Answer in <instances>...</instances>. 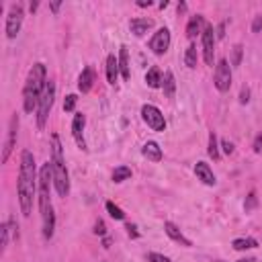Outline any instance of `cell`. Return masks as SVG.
Here are the masks:
<instances>
[{"instance_id":"5bb4252c","label":"cell","mask_w":262,"mask_h":262,"mask_svg":"<svg viewBox=\"0 0 262 262\" xmlns=\"http://www.w3.org/2000/svg\"><path fill=\"white\" fill-rule=\"evenodd\" d=\"M203 31H205V18H203V14L190 16L188 18V25H186V37L188 39H194L199 33L203 35Z\"/></svg>"},{"instance_id":"9a60e30c","label":"cell","mask_w":262,"mask_h":262,"mask_svg":"<svg viewBox=\"0 0 262 262\" xmlns=\"http://www.w3.org/2000/svg\"><path fill=\"white\" fill-rule=\"evenodd\" d=\"M151 27H154L151 18H131V23H129V29L135 37H143Z\"/></svg>"},{"instance_id":"ab89813d","label":"cell","mask_w":262,"mask_h":262,"mask_svg":"<svg viewBox=\"0 0 262 262\" xmlns=\"http://www.w3.org/2000/svg\"><path fill=\"white\" fill-rule=\"evenodd\" d=\"M29 8H31V12H35V10L39 8V2H31V4H29Z\"/></svg>"},{"instance_id":"74e56055","label":"cell","mask_w":262,"mask_h":262,"mask_svg":"<svg viewBox=\"0 0 262 262\" xmlns=\"http://www.w3.org/2000/svg\"><path fill=\"white\" fill-rule=\"evenodd\" d=\"M137 6H139V8H147V6H151V0H139Z\"/></svg>"},{"instance_id":"8992f818","label":"cell","mask_w":262,"mask_h":262,"mask_svg":"<svg viewBox=\"0 0 262 262\" xmlns=\"http://www.w3.org/2000/svg\"><path fill=\"white\" fill-rule=\"evenodd\" d=\"M141 119L154 131H164L166 129V119H164L162 111L158 106H154V104H143L141 106Z\"/></svg>"},{"instance_id":"3957f363","label":"cell","mask_w":262,"mask_h":262,"mask_svg":"<svg viewBox=\"0 0 262 262\" xmlns=\"http://www.w3.org/2000/svg\"><path fill=\"white\" fill-rule=\"evenodd\" d=\"M49 162H51L55 192L59 196H68L70 194V176H68L66 160H63V149H61V141H59L57 133L51 135V160Z\"/></svg>"},{"instance_id":"836d02e7","label":"cell","mask_w":262,"mask_h":262,"mask_svg":"<svg viewBox=\"0 0 262 262\" xmlns=\"http://www.w3.org/2000/svg\"><path fill=\"white\" fill-rule=\"evenodd\" d=\"M94 233H96V235H104V233H106V227H104V221H102V219H96V223H94Z\"/></svg>"},{"instance_id":"d6a6232c","label":"cell","mask_w":262,"mask_h":262,"mask_svg":"<svg viewBox=\"0 0 262 262\" xmlns=\"http://www.w3.org/2000/svg\"><path fill=\"white\" fill-rule=\"evenodd\" d=\"M262 31V14H256L252 20V33H260Z\"/></svg>"},{"instance_id":"603a6c76","label":"cell","mask_w":262,"mask_h":262,"mask_svg":"<svg viewBox=\"0 0 262 262\" xmlns=\"http://www.w3.org/2000/svg\"><path fill=\"white\" fill-rule=\"evenodd\" d=\"M113 182H123V180H129L131 178V168L129 166H117L111 174Z\"/></svg>"},{"instance_id":"7402d4cb","label":"cell","mask_w":262,"mask_h":262,"mask_svg":"<svg viewBox=\"0 0 262 262\" xmlns=\"http://www.w3.org/2000/svg\"><path fill=\"white\" fill-rule=\"evenodd\" d=\"M231 246H233V250L244 252V250H252V248H256L258 242H256L254 237H237V239L231 242Z\"/></svg>"},{"instance_id":"ac0fdd59","label":"cell","mask_w":262,"mask_h":262,"mask_svg":"<svg viewBox=\"0 0 262 262\" xmlns=\"http://www.w3.org/2000/svg\"><path fill=\"white\" fill-rule=\"evenodd\" d=\"M119 70H121V76L123 80H129L131 78V68H129V51L125 45L119 47Z\"/></svg>"},{"instance_id":"1f68e13d","label":"cell","mask_w":262,"mask_h":262,"mask_svg":"<svg viewBox=\"0 0 262 262\" xmlns=\"http://www.w3.org/2000/svg\"><path fill=\"white\" fill-rule=\"evenodd\" d=\"M239 102L242 104H248L250 102V88L248 86H242V90H239Z\"/></svg>"},{"instance_id":"60d3db41","label":"cell","mask_w":262,"mask_h":262,"mask_svg":"<svg viewBox=\"0 0 262 262\" xmlns=\"http://www.w3.org/2000/svg\"><path fill=\"white\" fill-rule=\"evenodd\" d=\"M184 10H186V4H184V2H180V4H178V14H180V12H184Z\"/></svg>"},{"instance_id":"9c48e42d","label":"cell","mask_w":262,"mask_h":262,"mask_svg":"<svg viewBox=\"0 0 262 262\" xmlns=\"http://www.w3.org/2000/svg\"><path fill=\"white\" fill-rule=\"evenodd\" d=\"M168 47H170V31H168L166 27H162V29H158V31L151 35V39H149V49H151L156 55H164V53L168 51Z\"/></svg>"},{"instance_id":"6da1fadb","label":"cell","mask_w":262,"mask_h":262,"mask_svg":"<svg viewBox=\"0 0 262 262\" xmlns=\"http://www.w3.org/2000/svg\"><path fill=\"white\" fill-rule=\"evenodd\" d=\"M37 168H35V158L29 149L20 154V166H18V180H16V192H18V205L25 217L31 215L33 211V199L39 188L37 180Z\"/></svg>"},{"instance_id":"7c38bea8","label":"cell","mask_w":262,"mask_h":262,"mask_svg":"<svg viewBox=\"0 0 262 262\" xmlns=\"http://www.w3.org/2000/svg\"><path fill=\"white\" fill-rule=\"evenodd\" d=\"M84 125H86V117L82 113H76L74 115V121H72V135H74V139H76V143H78L80 149H86V141H84V135H82Z\"/></svg>"},{"instance_id":"ffe728a7","label":"cell","mask_w":262,"mask_h":262,"mask_svg":"<svg viewBox=\"0 0 262 262\" xmlns=\"http://www.w3.org/2000/svg\"><path fill=\"white\" fill-rule=\"evenodd\" d=\"M162 80H164V76H162L160 68H149V70H147V74H145V84H147L149 88H160V86H162Z\"/></svg>"},{"instance_id":"44dd1931","label":"cell","mask_w":262,"mask_h":262,"mask_svg":"<svg viewBox=\"0 0 262 262\" xmlns=\"http://www.w3.org/2000/svg\"><path fill=\"white\" fill-rule=\"evenodd\" d=\"M162 88H164V94H166L168 98L174 96V92H176V82H174V74H172V72H166V74H164Z\"/></svg>"},{"instance_id":"f35d334b","label":"cell","mask_w":262,"mask_h":262,"mask_svg":"<svg viewBox=\"0 0 262 262\" xmlns=\"http://www.w3.org/2000/svg\"><path fill=\"white\" fill-rule=\"evenodd\" d=\"M59 6H61V2H51V4H49V8H51L53 12H57V10H59Z\"/></svg>"},{"instance_id":"4316f807","label":"cell","mask_w":262,"mask_h":262,"mask_svg":"<svg viewBox=\"0 0 262 262\" xmlns=\"http://www.w3.org/2000/svg\"><path fill=\"white\" fill-rule=\"evenodd\" d=\"M242 55H244V45H239V43H237V45H233L231 61H229V63H231L233 68H235V66H239V63H242Z\"/></svg>"},{"instance_id":"2e32d148","label":"cell","mask_w":262,"mask_h":262,"mask_svg":"<svg viewBox=\"0 0 262 262\" xmlns=\"http://www.w3.org/2000/svg\"><path fill=\"white\" fill-rule=\"evenodd\" d=\"M94 84V70L92 68H84L80 78H78V90L80 92H90Z\"/></svg>"},{"instance_id":"d4e9b609","label":"cell","mask_w":262,"mask_h":262,"mask_svg":"<svg viewBox=\"0 0 262 262\" xmlns=\"http://www.w3.org/2000/svg\"><path fill=\"white\" fill-rule=\"evenodd\" d=\"M207 154L213 158V160H219V147H217V135H215V131H211L209 133V147H207Z\"/></svg>"},{"instance_id":"484cf974","label":"cell","mask_w":262,"mask_h":262,"mask_svg":"<svg viewBox=\"0 0 262 262\" xmlns=\"http://www.w3.org/2000/svg\"><path fill=\"white\" fill-rule=\"evenodd\" d=\"M104 207H106V211H108V215H111L113 219H117V221H123V219H125L123 209H121V207H117L113 201H106V203H104Z\"/></svg>"},{"instance_id":"e0dca14e","label":"cell","mask_w":262,"mask_h":262,"mask_svg":"<svg viewBox=\"0 0 262 262\" xmlns=\"http://www.w3.org/2000/svg\"><path fill=\"white\" fill-rule=\"evenodd\" d=\"M141 154L149 160V162H160L162 160V147L156 141H145L141 147Z\"/></svg>"},{"instance_id":"b9f144b4","label":"cell","mask_w":262,"mask_h":262,"mask_svg":"<svg viewBox=\"0 0 262 262\" xmlns=\"http://www.w3.org/2000/svg\"><path fill=\"white\" fill-rule=\"evenodd\" d=\"M237 262H254V258H242V260H237Z\"/></svg>"},{"instance_id":"8fae6325","label":"cell","mask_w":262,"mask_h":262,"mask_svg":"<svg viewBox=\"0 0 262 262\" xmlns=\"http://www.w3.org/2000/svg\"><path fill=\"white\" fill-rule=\"evenodd\" d=\"M164 231H166V235H168L172 242H176V244H180V246H184V248H190V246H192V242L180 231V227H178L176 223L166 221V223H164Z\"/></svg>"},{"instance_id":"8d00e7d4","label":"cell","mask_w":262,"mask_h":262,"mask_svg":"<svg viewBox=\"0 0 262 262\" xmlns=\"http://www.w3.org/2000/svg\"><path fill=\"white\" fill-rule=\"evenodd\" d=\"M127 233L131 235V237H139V231H137V225H133V223H127Z\"/></svg>"},{"instance_id":"30bf717a","label":"cell","mask_w":262,"mask_h":262,"mask_svg":"<svg viewBox=\"0 0 262 262\" xmlns=\"http://www.w3.org/2000/svg\"><path fill=\"white\" fill-rule=\"evenodd\" d=\"M215 29L213 25H205V31H203V59L207 66H213V51H215Z\"/></svg>"},{"instance_id":"f1b7e54d","label":"cell","mask_w":262,"mask_h":262,"mask_svg":"<svg viewBox=\"0 0 262 262\" xmlns=\"http://www.w3.org/2000/svg\"><path fill=\"white\" fill-rule=\"evenodd\" d=\"M76 102H78V96H76V94H68V96L63 98V111H66V113H72V111L76 108Z\"/></svg>"},{"instance_id":"83f0119b","label":"cell","mask_w":262,"mask_h":262,"mask_svg":"<svg viewBox=\"0 0 262 262\" xmlns=\"http://www.w3.org/2000/svg\"><path fill=\"white\" fill-rule=\"evenodd\" d=\"M8 231H10V223L6 221V223H2V225H0V233H2V244H0V252H4V250H6V246H8Z\"/></svg>"},{"instance_id":"d590c367","label":"cell","mask_w":262,"mask_h":262,"mask_svg":"<svg viewBox=\"0 0 262 262\" xmlns=\"http://www.w3.org/2000/svg\"><path fill=\"white\" fill-rule=\"evenodd\" d=\"M221 147H223V151H225L227 156L233 154V143H231L229 139H223V141H221Z\"/></svg>"},{"instance_id":"4fadbf2b","label":"cell","mask_w":262,"mask_h":262,"mask_svg":"<svg viewBox=\"0 0 262 262\" xmlns=\"http://www.w3.org/2000/svg\"><path fill=\"white\" fill-rule=\"evenodd\" d=\"M194 174H196V178H199L203 184H207V186H213V184L217 182V180H215V174H213V170H211V166H209L207 162H196Z\"/></svg>"},{"instance_id":"ba28073f","label":"cell","mask_w":262,"mask_h":262,"mask_svg":"<svg viewBox=\"0 0 262 262\" xmlns=\"http://www.w3.org/2000/svg\"><path fill=\"white\" fill-rule=\"evenodd\" d=\"M16 131H18V117L16 113L10 117V123H8V131H6V139H4V145H2V164L8 162L12 149H14V143H16Z\"/></svg>"},{"instance_id":"f546056e","label":"cell","mask_w":262,"mask_h":262,"mask_svg":"<svg viewBox=\"0 0 262 262\" xmlns=\"http://www.w3.org/2000/svg\"><path fill=\"white\" fill-rule=\"evenodd\" d=\"M147 262H172L168 256H164V254H158V252H149L147 254Z\"/></svg>"},{"instance_id":"d6986e66","label":"cell","mask_w":262,"mask_h":262,"mask_svg":"<svg viewBox=\"0 0 262 262\" xmlns=\"http://www.w3.org/2000/svg\"><path fill=\"white\" fill-rule=\"evenodd\" d=\"M119 74H121V70H119V59H117L115 55H108V57H106V80H108V84H115L117 78H119Z\"/></svg>"},{"instance_id":"5b68a950","label":"cell","mask_w":262,"mask_h":262,"mask_svg":"<svg viewBox=\"0 0 262 262\" xmlns=\"http://www.w3.org/2000/svg\"><path fill=\"white\" fill-rule=\"evenodd\" d=\"M23 18H25V12H23V6L20 4H10V10H8V16H6V37L8 39H14L23 27Z\"/></svg>"},{"instance_id":"277c9868","label":"cell","mask_w":262,"mask_h":262,"mask_svg":"<svg viewBox=\"0 0 262 262\" xmlns=\"http://www.w3.org/2000/svg\"><path fill=\"white\" fill-rule=\"evenodd\" d=\"M53 100H55V82H53V80H47L45 90H43L41 100H39V106H37V127H39V129L45 127L47 117H49L51 106H53Z\"/></svg>"},{"instance_id":"e575fe53","label":"cell","mask_w":262,"mask_h":262,"mask_svg":"<svg viewBox=\"0 0 262 262\" xmlns=\"http://www.w3.org/2000/svg\"><path fill=\"white\" fill-rule=\"evenodd\" d=\"M252 147H254V151H256V154H262V133H258V135L254 137Z\"/></svg>"},{"instance_id":"cb8c5ba5","label":"cell","mask_w":262,"mask_h":262,"mask_svg":"<svg viewBox=\"0 0 262 262\" xmlns=\"http://www.w3.org/2000/svg\"><path fill=\"white\" fill-rule=\"evenodd\" d=\"M196 59H199V55H196V47H194V45H188L186 51H184V63H186V68L194 70V68H196Z\"/></svg>"},{"instance_id":"52a82bcc","label":"cell","mask_w":262,"mask_h":262,"mask_svg":"<svg viewBox=\"0 0 262 262\" xmlns=\"http://www.w3.org/2000/svg\"><path fill=\"white\" fill-rule=\"evenodd\" d=\"M215 88L219 92H227L231 88V66L227 59H219L215 66Z\"/></svg>"},{"instance_id":"4dcf8cb0","label":"cell","mask_w":262,"mask_h":262,"mask_svg":"<svg viewBox=\"0 0 262 262\" xmlns=\"http://www.w3.org/2000/svg\"><path fill=\"white\" fill-rule=\"evenodd\" d=\"M256 205H258V199H256L254 192H250L248 199H246V203H244V209H246V211H252V209H256Z\"/></svg>"},{"instance_id":"7a4b0ae2","label":"cell","mask_w":262,"mask_h":262,"mask_svg":"<svg viewBox=\"0 0 262 262\" xmlns=\"http://www.w3.org/2000/svg\"><path fill=\"white\" fill-rule=\"evenodd\" d=\"M45 84H47V70H45L43 63H35L29 70L27 80H25V88H23V108H25V113L37 111L41 94L45 90Z\"/></svg>"}]
</instances>
